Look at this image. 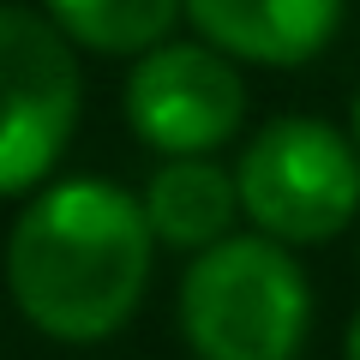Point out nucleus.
Returning <instances> with one entry per match:
<instances>
[{
	"label": "nucleus",
	"mask_w": 360,
	"mask_h": 360,
	"mask_svg": "<svg viewBox=\"0 0 360 360\" xmlns=\"http://www.w3.org/2000/svg\"><path fill=\"white\" fill-rule=\"evenodd\" d=\"M307 330V270L264 234H229L180 276V336L198 360H295Z\"/></svg>",
	"instance_id": "obj_2"
},
{
	"label": "nucleus",
	"mask_w": 360,
	"mask_h": 360,
	"mask_svg": "<svg viewBox=\"0 0 360 360\" xmlns=\"http://www.w3.org/2000/svg\"><path fill=\"white\" fill-rule=\"evenodd\" d=\"M180 13L222 60L300 66L336 37L342 0H180Z\"/></svg>",
	"instance_id": "obj_6"
},
{
	"label": "nucleus",
	"mask_w": 360,
	"mask_h": 360,
	"mask_svg": "<svg viewBox=\"0 0 360 360\" xmlns=\"http://www.w3.org/2000/svg\"><path fill=\"white\" fill-rule=\"evenodd\" d=\"M234 198L276 246H319L360 210V156L330 120H264L234 168Z\"/></svg>",
	"instance_id": "obj_3"
},
{
	"label": "nucleus",
	"mask_w": 360,
	"mask_h": 360,
	"mask_svg": "<svg viewBox=\"0 0 360 360\" xmlns=\"http://www.w3.org/2000/svg\"><path fill=\"white\" fill-rule=\"evenodd\" d=\"M348 144H354V156H360V90H354V139Z\"/></svg>",
	"instance_id": "obj_10"
},
{
	"label": "nucleus",
	"mask_w": 360,
	"mask_h": 360,
	"mask_svg": "<svg viewBox=\"0 0 360 360\" xmlns=\"http://www.w3.org/2000/svg\"><path fill=\"white\" fill-rule=\"evenodd\" d=\"M78 60L72 42L37 13L0 0V198L30 193L78 127Z\"/></svg>",
	"instance_id": "obj_4"
},
{
	"label": "nucleus",
	"mask_w": 360,
	"mask_h": 360,
	"mask_svg": "<svg viewBox=\"0 0 360 360\" xmlns=\"http://www.w3.org/2000/svg\"><path fill=\"white\" fill-rule=\"evenodd\" d=\"M139 210H144L150 240H168L180 252H210L217 240H229L240 198H234L229 168H217L210 156H180V162H162L150 174Z\"/></svg>",
	"instance_id": "obj_7"
},
{
	"label": "nucleus",
	"mask_w": 360,
	"mask_h": 360,
	"mask_svg": "<svg viewBox=\"0 0 360 360\" xmlns=\"http://www.w3.org/2000/svg\"><path fill=\"white\" fill-rule=\"evenodd\" d=\"M13 307L54 342H103L150 288V229L132 193L108 180H60L6 240Z\"/></svg>",
	"instance_id": "obj_1"
},
{
	"label": "nucleus",
	"mask_w": 360,
	"mask_h": 360,
	"mask_svg": "<svg viewBox=\"0 0 360 360\" xmlns=\"http://www.w3.org/2000/svg\"><path fill=\"white\" fill-rule=\"evenodd\" d=\"M42 18L66 42L96 54H150L174 30L180 0H42Z\"/></svg>",
	"instance_id": "obj_8"
},
{
	"label": "nucleus",
	"mask_w": 360,
	"mask_h": 360,
	"mask_svg": "<svg viewBox=\"0 0 360 360\" xmlns=\"http://www.w3.org/2000/svg\"><path fill=\"white\" fill-rule=\"evenodd\" d=\"M348 360H360V312L348 319Z\"/></svg>",
	"instance_id": "obj_9"
},
{
	"label": "nucleus",
	"mask_w": 360,
	"mask_h": 360,
	"mask_svg": "<svg viewBox=\"0 0 360 360\" xmlns=\"http://www.w3.org/2000/svg\"><path fill=\"white\" fill-rule=\"evenodd\" d=\"M127 120L168 162L229 144L246 120V78L205 42H162L127 78Z\"/></svg>",
	"instance_id": "obj_5"
}]
</instances>
